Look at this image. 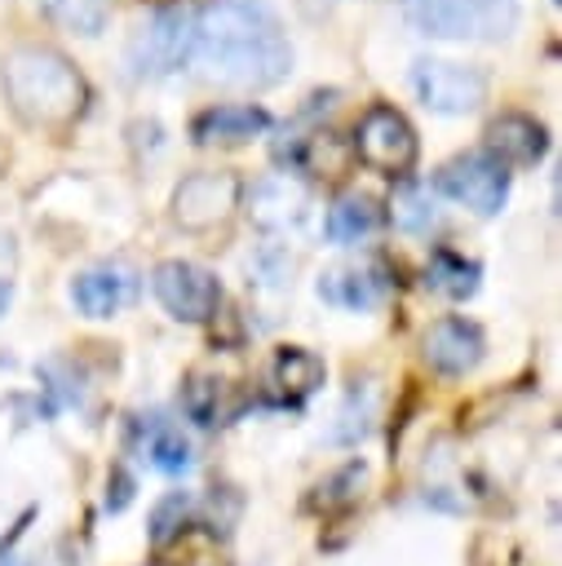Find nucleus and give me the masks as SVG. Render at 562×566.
Segmentation results:
<instances>
[{"label": "nucleus", "instance_id": "5701e85b", "mask_svg": "<svg viewBox=\"0 0 562 566\" xmlns=\"http://www.w3.org/2000/svg\"><path fill=\"white\" fill-rule=\"evenodd\" d=\"M389 217H394L398 230H412L416 234V230H425L434 221V203H429V195L420 186H403L394 195V203H389Z\"/></svg>", "mask_w": 562, "mask_h": 566}, {"label": "nucleus", "instance_id": "9d476101", "mask_svg": "<svg viewBox=\"0 0 562 566\" xmlns=\"http://www.w3.org/2000/svg\"><path fill=\"white\" fill-rule=\"evenodd\" d=\"M420 349H425V363H429L434 371H443V376H465V371H473V367L482 363L487 340H482V327H478V323L451 314V318L429 323Z\"/></svg>", "mask_w": 562, "mask_h": 566}, {"label": "nucleus", "instance_id": "2eb2a0df", "mask_svg": "<svg viewBox=\"0 0 562 566\" xmlns=\"http://www.w3.org/2000/svg\"><path fill=\"white\" fill-rule=\"evenodd\" d=\"M270 385L279 389L283 402H305L323 385V358L301 349V345H283V349H274Z\"/></svg>", "mask_w": 562, "mask_h": 566}, {"label": "nucleus", "instance_id": "1a4fd4ad", "mask_svg": "<svg viewBox=\"0 0 562 566\" xmlns=\"http://www.w3.org/2000/svg\"><path fill=\"white\" fill-rule=\"evenodd\" d=\"M239 177L235 172H221V168H204V172H190L181 177V186L173 190V221L181 230H212L221 221H230V212L239 208Z\"/></svg>", "mask_w": 562, "mask_h": 566}, {"label": "nucleus", "instance_id": "ddd939ff", "mask_svg": "<svg viewBox=\"0 0 562 566\" xmlns=\"http://www.w3.org/2000/svg\"><path fill=\"white\" fill-rule=\"evenodd\" d=\"M248 212H252V221H257L261 230H288V226H296V221L305 217V186L292 181L288 172L266 177V181L252 186Z\"/></svg>", "mask_w": 562, "mask_h": 566}, {"label": "nucleus", "instance_id": "f03ea898", "mask_svg": "<svg viewBox=\"0 0 562 566\" xmlns=\"http://www.w3.org/2000/svg\"><path fill=\"white\" fill-rule=\"evenodd\" d=\"M0 84L13 115L31 128H66L84 115V102H89V84L75 71V62L49 44L13 49L4 57Z\"/></svg>", "mask_w": 562, "mask_h": 566}, {"label": "nucleus", "instance_id": "f257e3e1", "mask_svg": "<svg viewBox=\"0 0 562 566\" xmlns=\"http://www.w3.org/2000/svg\"><path fill=\"white\" fill-rule=\"evenodd\" d=\"M190 62L230 88H270L292 71V44L261 0H208L190 27Z\"/></svg>", "mask_w": 562, "mask_h": 566}, {"label": "nucleus", "instance_id": "6e6552de", "mask_svg": "<svg viewBox=\"0 0 562 566\" xmlns=\"http://www.w3.org/2000/svg\"><path fill=\"white\" fill-rule=\"evenodd\" d=\"M434 186H438V195L465 203L469 212L496 217L504 208V199H509V168H500L487 155H456V159H447L438 168Z\"/></svg>", "mask_w": 562, "mask_h": 566}, {"label": "nucleus", "instance_id": "a878e982", "mask_svg": "<svg viewBox=\"0 0 562 566\" xmlns=\"http://www.w3.org/2000/svg\"><path fill=\"white\" fill-rule=\"evenodd\" d=\"M9 301H13V287H9V279H0V314L9 310Z\"/></svg>", "mask_w": 562, "mask_h": 566}, {"label": "nucleus", "instance_id": "aec40b11", "mask_svg": "<svg viewBox=\"0 0 562 566\" xmlns=\"http://www.w3.org/2000/svg\"><path fill=\"white\" fill-rule=\"evenodd\" d=\"M40 13L71 35H97L111 18L106 0H40Z\"/></svg>", "mask_w": 562, "mask_h": 566}, {"label": "nucleus", "instance_id": "4be33fe9", "mask_svg": "<svg viewBox=\"0 0 562 566\" xmlns=\"http://www.w3.org/2000/svg\"><path fill=\"white\" fill-rule=\"evenodd\" d=\"M186 517H190V495L186 491H168L155 509H150V544H168L186 531Z\"/></svg>", "mask_w": 562, "mask_h": 566}, {"label": "nucleus", "instance_id": "423d86ee", "mask_svg": "<svg viewBox=\"0 0 562 566\" xmlns=\"http://www.w3.org/2000/svg\"><path fill=\"white\" fill-rule=\"evenodd\" d=\"M150 292L177 323H208L221 305L217 274H208L195 261H159L150 270Z\"/></svg>", "mask_w": 562, "mask_h": 566}, {"label": "nucleus", "instance_id": "f3484780", "mask_svg": "<svg viewBox=\"0 0 562 566\" xmlns=\"http://www.w3.org/2000/svg\"><path fill=\"white\" fill-rule=\"evenodd\" d=\"M376 226H381V203H376L372 195H341V199L327 208V217H323V234H327L332 243H358V239H367Z\"/></svg>", "mask_w": 562, "mask_h": 566}, {"label": "nucleus", "instance_id": "0eeeda50", "mask_svg": "<svg viewBox=\"0 0 562 566\" xmlns=\"http://www.w3.org/2000/svg\"><path fill=\"white\" fill-rule=\"evenodd\" d=\"M412 93L438 115H469V111H478L487 102V75L478 66L420 57L412 66Z\"/></svg>", "mask_w": 562, "mask_h": 566}, {"label": "nucleus", "instance_id": "cd10ccee", "mask_svg": "<svg viewBox=\"0 0 562 566\" xmlns=\"http://www.w3.org/2000/svg\"><path fill=\"white\" fill-rule=\"evenodd\" d=\"M553 4H562V0H553Z\"/></svg>", "mask_w": 562, "mask_h": 566}, {"label": "nucleus", "instance_id": "a211bd4d", "mask_svg": "<svg viewBox=\"0 0 562 566\" xmlns=\"http://www.w3.org/2000/svg\"><path fill=\"white\" fill-rule=\"evenodd\" d=\"M425 279H429L434 292H443V296H451V301H465V296L478 292L482 270H478V261H465L460 252L438 248V252L429 256V265H425Z\"/></svg>", "mask_w": 562, "mask_h": 566}, {"label": "nucleus", "instance_id": "9b49d317", "mask_svg": "<svg viewBox=\"0 0 562 566\" xmlns=\"http://www.w3.org/2000/svg\"><path fill=\"white\" fill-rule=\"evenodd\" d=\"M71 301L84 318H111L124 305L137 301V270L111 261V265H93L84 274L71 279Z\"/></svg>", "mask_w": 562, "mask_h": 566}, {"label": "nucleus", "instance_id": "412c9836", "mask_svg": "<svg viewBox=\"0 0 562 566\" xmlns=\"http://www.w3.org/2000/svg\"><path fill=\"white\" fill-rule=\"evenodd\" d=\"M181 402H186V416H190V420L217 424V420H221V380H212V376H204V371H190Z\"/></svg>", "mask_w": 562, "mask_h": 566}, {"label": "nucleus", "instance_id": "4468645a", "mask_svg": "<svg viewBox=\"0 0 562 566\" xmlns=\"http://www.w3.org/2000/svg\"><path fill=\"white\" fill-rule=\"evenodd\" d=\"M266 128H270V115L261 106H208L204 115H195L190 137L199 146H212V142L235 146V142H248V137H257Z\"/></svg>", "mask_w": 562, "mask_h": 566}, {"label": "nucleus", "instance_id": "7ed1b4c3", "mask_svg": "<svg viewBox=\"0 0 562 566\" xmlns=\"http://www.w3.org/2000/svg\"><path fill=\"white\" fill-rule=\"evenodd\" d=\"M403 13L434 40H504L518 27V0H403Z\"/></svg>", "mask_w": 562, "mask_h": 566}, {"label": "nucleus", "instance_id": "393cba45", "mask_svg": "<svg viewBox=\"0 0 562 566\" xmlns=\"http://www.w3.org/2000/svg\"><path fill=\"white\" fill-rule=\"evenodd\" d=\"M128 500H133V478H128L124 469H115V495H106V509H111V513H119Z\"/></svg>", "mask_w": 562, "mask_h": 566}, {"label": "nucleus", "instance_id": "dca6fc26", "mask_svg": "<svg viewBox=\"0 0 562 566\" xmlns=\"http://www.w3.org/2000/svg\"><path fill=\"white\" fill-rule=\"evenodd\" d=\"M319 296L332 301V305H341V310H372V305H381V296H385V279H381V270H372V265L332 270V274L319 279Z\"/></svg>", "mask_w": 562, "mask_h": 566}, {"label": "nucleus", "instance_id": "20e7f679", "mask_svg": "<svg viewBox=\"0 0 562 566\" xmlns=\"http://www.w3.org/2000/svg\"><path fill=\"white\" fill-rule=\"evenodd\" d=\"M190 27H195L190 9H181V4L159 9L150 22L137 27V35L128 44V71L137 80H159V75H173L177 66H186L190 62Z\"/></svg>", "mask_w": 562, "mask_h": 566}, {"label": "nucleus", "instance_id": "bb28decb", "mask_svg": "<svg viewBox=\"0 0 562 566\" xmlns=\"http://www.w3.org/2000/svg\"><path fill=\"white\" fill-rule=\"evenodd\" d=\"M146 566H173V562H146Z\"/></svg>", "mask_w": 562, "mask_h": 566}, {"label": "nucleus", "instance_id": "39448f33", "mask_svg": "<svg viewBox=\"0 0 562 566\" xmlns=\"http://www.w3.org/2000/svg\"><path fill=\"white\" fill-rule=\"evenodd\" d=\"M416 128L407 124L403 111L376 102L367 106V115L358 119L354 128V155L372 168V172H385V177H407L412 164H416Z\"/></svg>", "mask_w": 562, "mask_h": 566}, {"label": "nucleus", "instance_id": "b1692460", "mask_svg": "<svg viewBox=\"0 0 562 566\" xmlns=\"http://www.w3.org/2000/svg\"><path fill=\"white\" fill-rule=\"evenodd\" d=\"M358 482H363V464L354 460V464H345L336 478H327V482L319 486V491H323V504H345V500H350L345 486H358Z\"/></svg>", "mask_w": 562, "mask_h": 566}, {"label": "nucleus", "instance_id": "6ab92c4d", "mask_svg": "<svg viewBox=\"0 0 562 566\" xmlns=\"http://www.w3.org/2000/svg\"><path fill=\"white\" fill-rule=\"evenodd\" d=\"M146 460H150V469H159V473H181V469H190V442H186V433H181L173 420L150 416Z\"/></svg>", "mask_w": 562, "mask_h": 566}, {"label": "nucleus", "instance_id": "f8f14e48", "mask_svg": "<svg viewBox=\"0 0 562 566\" xmlns=\"http://www.w3.org/2000/svg\"><path fill=\"white\" fill-rule=\"evenodd\" d=\"M544 150H549L544 124L522 115V111L496 115L487 124V159H496L500 168H531L544 159Z\"/></svg>", "mask_w": 562, "mask_h": 566}]
</instances>
